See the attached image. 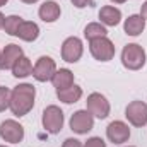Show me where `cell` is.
Masks as SVG:
<instances>
[{
    "instance_id": "23",
    "label": "cell",
    "mask_w": 147,
    "mask_h": 147,
    "mask_svg": "<svg viewBox=\"0 0 147 147\" xmlns=\"http://www.w3.org/2000/svg\"><path fill=\"white\" fill-rule=\"evenodd\" d=\"M84 147H106V142L101 137H91V139L86 140Z\"/></svg>"
},
{
    "instance_id": "31",
    "label": "cell",
    "mask_w": 147,
    "mask_h": 147,
    "mask_svg": "<svg viewBox=\"0 0 147 147\" xmlns=\"http://www.w3.org/2000/svg\"><path fill=\"white\" fill-rule=\"evenodd\" d=\"M0 147H7V146H0Z\"/></svg>"
},
{
    "instance_id": "24",
    "label": "cell",
    "mask_w": 147,
    "mask_h": 147,
    "mask_svg": "<svg viewBox=\"0 0 147 147\" xmlns=\"http://www.w3.org/2000/svg\"><path fill=\"white\" fill-rule=\"evenodd\" d=\"M70 2H72L74 7H77V9H84V7L94 5V0H70Z\"/></svg>"
},
{
    "instance_id": "32",
    "label": "cell",
    "mask_w": 147,
    "mask_h": 147,
    "mask_svg": "<svg viewBox=\"0 0 147 147\" xmlns=\"http://www.w3.org/2000/svg\"><path fill=\"white\" fill-rule=\"evenodd\" d=\"M0 57H2V51H0Z\"/></svg>"
},
{
    "instance_id": "26",
    "label": "cell",
    "mask_w": 147,
    "mask_h": 147,
    "mask_svg": "<svg viewBox=\"0 0 147 147\" xmlns=\"http://www.w3.org/2000/svg\"><path fill=\"white\" fill-rule=\"evenodd\" d=\"M140 16H142V17H144V19L147 21V0L144 2V3H142V9H140Z\"/></svg>"
},
{
    "instance_id": "12",
    "label": "cell",
    "mask_w": 147,
    "mask_h": 147,
    "mask_svg": "<svg viewBox=\"0 0 147 147\" xmlns=\"http://www.w3.org/2000/svg\"><path fill=\"white\" fill-rule=\"evenodd\" d=\"M22 55H24V53H22V48H21L19 45H14V43L7 45V46L2 50V57H0V69H2V70H12L14 63H16Z\"/></svg>"
},
{
    "instance_id": "27",
    "label": "cell",
    "mask_w": 147,
    "mask_h": 147,
    "mask_svg": "<svg viewBox=\"0 0 147 147\" xmlns=\"http://www.w3.org/2000/svg\"><path fill=\"white\" fill-rule=\"evenodd\" d=\"M3 22H5V16L0 12V29H3Z\"/></svg>"
},
{
    "instance_id": "19",
    "label": "cell",
    "mask_w": 147,
    "mask_h": 147,
    "mask_svg": "<svg viewBox=\"0 0 147 147\" xmlns=\"http://www.w3.org/2000/svg\"><path fill=\"white\" fill-rule=\"evenodd\" d=\"M12 75L17 77V79H26V77L33 75V63H31V60L22 55V57L14 63V67H12Z\"/></svg>"
},
{
    "instance_id": "33",
    "label": "cell",
    "mask_w": 147,
    "mask_h": 147,
    "mask_svg": "<svg viewBox=\"0 0 147 147\" xmlns=\"http://www.w3.org/2000/svg\"><path fill=\"white\" fill-rule=\"evenodd\" d=\"M128 147H134V146H128Z\"/></svg>"
},
{
    "instance_id": "14",
    "label": "cell",
    "mask_w": 147,
    "mask_h": 147,
    "mask_svg": "<svg viewBox=\"0 0 147 147\" xmlns=\"http://www.w3.org/2000/svg\"><path fill=\"white\" fill-rule=\"evenodd\" d=\"M123 29H125V34H128V36H140L146 29V19L140 14L128 16L123 22Z\"/></svg>"
},
{
    "instance_id": "30",
    "label": "cell",
    "mask_w": 147,
    "mask_h": 147,
    "mask_svg": "<svg viewBox=\"0 0 147 147\" xmlns=\"http://www.w3.org/2000/svg\"><path fill=\"white\" fill-rule=\"evenodd\" d=\"M7 2H9V0H0V7H2V5H5Z\"/></svg>"
},
{
    "instance_id": "21",
    "label": "cell",
    "mask_w": 147,
    "mask_h": 147,
    "mask_svg": "<svg viewBox=\"0 0 147 147\" xmlns=\"http://www.w3.org/2000/svg\"><path fill=\"white\" fill-rule=\"evenodd\" d=\"M24 22V19L21 16H9L5 17V22H3V31L10 36H17V31L21 28V24Z\"/></svg>"
},
{
    "instance_id": "3",
    "label": "cell",
    "mask_w": 147,
    "mask_h": 147,
    "mask_svg": "<svg viewBox=\"0 0 147 147\" xmlns=\"http://www.w3.org/2000/svg\"><path fill=\"white\" fill-rule=\"evenodd\" d=\"M41 123H43V128H45L48 134H51V135L60 134V130H62V127H63V111L60 110L57 105L46 106L45 111H43Z\"/></svg>"
},
{
    "instance_id": "15",
    "label": "cell",
    "mask_w": 147,
    "mask_h": 147,
    "mask_svg": "<svg viewBox=\"0 0 147 147\" xmlns=\"http://www.w3.org/2000/svg\"><path fill=\"white\" fill-rule=\"evenodd\" d=\"M99 21L103 26H118L121 21V10L113 5H105L99 10Z\"/></svg>"
},
{
    "instance_id": "17",
    "label": "cell",
    "mask_w": 147,
    "mask_h": 147,
    "mask_svg": "<svg viewBox=\"0 0 147 147\" xmlns=\"http://www.w3.org/2000/svg\"><path fill=\"white\" fill-rule=\"evenodd\" d=\"M38 36H39V26L33 21H24L17 31V38H21L22 41H28V43L36 41Z\"/></svg>"
},
{
    "instance_id": "1",
    "label": "cell",
    "mask_w": 147,
    "mask_h": 147,
    "mask_svg": "<svg viewBox=\"0 0 147 147\" xmlns=\"http://www.w3.org/2000/svg\"><path fill=\"white\" fill-rule=\"evenodd\" d=\"M34 98H36V89L33 84H19L12 89L10 92V106L9 110L16 116H26L29 111L34 108Z\"/></svg>"
},
{
    "instance_id": "28",
    "label": "cell",
    "mask_w": 147,
    "mask_h": 147,
    "mask_svg": "<svg viewBox=\"0 0 147 147\" xmlns=\"http://www.w3.org/2000/svg\"><path fill=\"white\" fill-rule=\"evenodd\" d=\"M21 2H24V3H36L38 0H21Z\"/></svg>"
},
{
    "instance_id": "2",
    "label": "cell",
    "mask_w": 147,
    "mask_h": 147,
    "mask_svg": "<svg viewBox=\"0 0 147 147\" xmlns=\"http://www.w3.org/2000/svg\"><path fill=\"white\" fill-rule=\"evenodd\" d=\"M147 62L146 50L137 43H128L121 50V63L128 70H140Z\"/></svg>"
},
{
    "instance_id": "25",
    "label": "cell",
    "mask_w": 147,
    "mask_h": 147,
    "mask_svg": "<svg viewBox=\"0 0 147 147\" xmlns=\"http://www.w3.org/2000/svg\"><path fill=\"white\" fill-rule=\"evenodd\" d=\"M62 147H84V144L80 142V140H77V139H65L63 140V144H62Z\"/></svg>"
},
{
    "instance_id": "11",
    "label": "cell",
    "mask_w": 147,
    "mask_h": 147,
    "mask_svg": "<svg viewBox=\"0 0 147 147\" xmlns=\"http://www.w3.org/2000/svg\"><path fill=\"white\" fill-rule=\"evenodd\" d=\"M106 137L113 144H118V146L125 144L130 139V128H128V125L125 121L115 120V121H111L110 125L106 127Z\"/></svg>"
},
{
    "instance_id": "4",
    "label": "cell",
    "mask_w": 147,
    "mask_h": 147,
    "mask_svg": "<svg viewBox=\"0 0 147 147\" xmlns=\"http://www.w3.org/2000/svg\"><path fill=\"white\" fill-rule=\"evenodd\" d=\"M89 51L98 62H110L115 57V45L108 36L89 41Z\"/></svg>"
},
{
    "instance_id": "8",
    "label": "cell",
    "mask_w": 147,
    "mask_h": 147,
    "mask_svg": "<svg viewBox=\"0 0 147 147\" xmlns=\"http://www.w3.org/2000/svg\"><path fill=\"white\" fill-rule=\"evenodd\" d=\"M125 116H127L130 125L142 128L144 125H147V105L144 101L128 103V106L125 108Z\"/></svg>"
},
{
    "instance_id": "6",
    "label": "cell",
    "mask_w": 147,
    "mask_h": 147,
    "mask_svg": "<svg viewBox=\"0 0 147 147\" xmlns=\"http://www.w3.org/2000/svg\"><path fill=\"white\" fill-rule=\"evenodd\" d=\"M57 63L51 57H39L36 60V63L33 65V77L36 79L38 82H48L53 79V75L57 72Z\"/></svg>"
},
{
    "instance_id": "22",
    "label": "cell",
    "mask_w": 147,
    "mask_h": 147,
    "mask_svg": "<svg viewBox=\"0 0 147 147\" xmlns=\"http://www.w3.org/2000/svg\"><path fill=\"white\" fill-rule=\"evenodd\" d=\"M10 92H12V91H10L9 87H5V86L0 87V113L5 111L10 106Z\"/></svg>"
},
{
    "instance_id": "9",
    "label": "cell",
    "mask_w": 147,
    "mask_h": 147,
    "mask_svg": "<svg viewBox=\"0 0 147 147\" xmlns=\"http://www.w3.org/2000/svg\"><path fill=\"white\" fill-rule=\"evenodd\" d=\"M82 53H84V45L77 36L67 38L62 43V60H65L67 63H77Z\"/></svg>"
},
{
    "instance_id": "18",
    "label": "cell",
    "mask_w": 147,
    "mask_h": 147,
    "mask_svg": "<svg viewBox=\"0 0 147 147\" xmlns=\"http://www.w3.org/2000/svg\"><path fill=\"white\" fill-rule=\"evenodd\" d=\"M57 98L62 103H65V105H74V103H77L82 98V87H79V86L74 84V86L67 87V89L57 91Z\"/></svg>"
},
{
    "instance_id": "5",
    "label": "cell",
    "mask_w": 147,
    "mask_h": 147,
    "mask_svg": "<svg viewBox=\"0 0 147 147\" xmlns=\"http://www.w3.org/2000/svg\"><path fill=\"white\" fill-rule=\"evenodd\" d=\"M86 105H87L86 110L89 111L94 118H99V120L108 118V115H110V111H111L110 101H108L101 92H91V94L87 96Z\"/></svg>"
},
{
    "instance_id": "16",
    "label": "cell",
    "mask_w": 147,
    "mask_h": 147,
    "mask_svg": "<svg viewBox=\"0 0 147 147\" xmlns=\"http://www.w3.org/2000/svg\"><path fill=\"white\" fill-rule=\"evenodd\" d=\"M51 84H53V87L57 91H62V89H67V87L74 86L72 70H69V69H58L55 72V75H53V79H51Z\"/></svg>"
},
{
    "instance_id": "7",
    "label": "cell",
    "mask_w": 147,
    "mask_h": 147,
    "mask_svg": "<svg viewBox=\"0 0 147 147\" xmlns=\"http://www.w3.org/2000/svg\"><path fill=\"white\" fill-rule=\"evenodd\" d=\"M0 137L9 144H19L24 139V127L16 120H5L0 123Z\"/></svg>"
},
{
    "instance_id": "13",
    "label": "cell",
    "mask_w": 147,
    "mask_h": 147,
    "mask_svg": "<svg viewBox=\"0 0 147 147\" xmlns=\"http://www.w3.org/2000/svg\"><path fill=\"white\" fill-rule=\"evenodd\" d=\"M60 14H62V9L57 2L53 0H46L39 5V10H38V16L41 21L45 22H55L57 19H60Z\"/></svg>"
},
{
    "instance_id": "29",
    "label": "cell",
    "mask_w": 147,
    "mask_h": 147,
    "mask_svg": "<svg viewBox=\"0 0 147 147\" xmlns=\"http://www.w3.org/2000/svg\"><path fill=\"white\" fill-rule=\"evenodd\" d=\"M111 2H113V3H125L127 0H111Z\"/></svg>"
},
{
    "instance_id": "10",
    "label": "cell",
    "mask_w": 147,
    "mask_h": 147,
    "mask_svg": "<svg viewBox=\"0 0 147 147\" xmlns=\"http://www.w3.org/2000/svg\"><path fill=\"white\" fill-rule=\"evenodd\" d=\"M69 123H70V130L72 132L79 134V135H84V134H87V132L92 130V127H94V116L87 110H79L70 116Z\"/></svg>"
},
{
    "instance_id": "20",
    "label": "cell",
    "mask_w": 147,
    "mask_h": 147,
    "mask_svg": "<svg viewBox=\"0 0 147 147\" xmlns=\"http://www.w3.org/2000/svg\"><path fill=\"white\" fill-rule=\"evenodd\" d=\"M84 36H86L87 41H92V39H96V38L108 36V31H106V26H103L101 22H91V24L86 26Z\"/></svg>"
}]
</instances>
